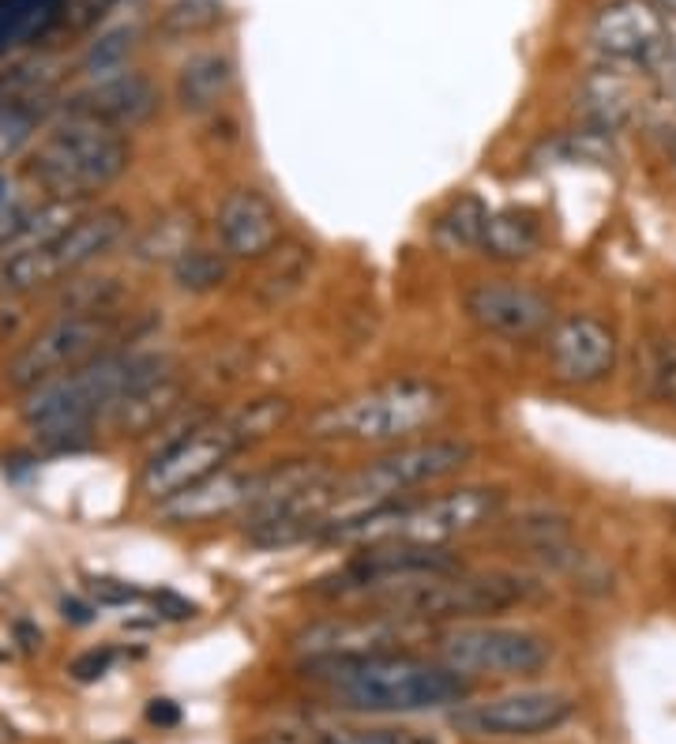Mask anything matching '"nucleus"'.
<instances>
[{
  "label": "nucleus",
  "mask_w": 676,
  "mask_h": 744,
  "mask_svg": "<svg viewBox=\"0 0 676 744\" xmlns=\"http://www.w3.org/2000/svg\"><path fill=\"white\" fill-rule=\"evenodd\" d=\"M253 744H440L421 730H274Z\"/></svg>",
  "instance_id": "nucleus-28"
},
{
  "label": "nucleus",
  "mask_w": 676,
  "mask_h": 744,
  "mask_svg": "<svg viewBox=\"0 0 676 744\" xmlns=\"http://www.w3.org/2000/svg\"><path fill=\"white\" fill-rule=\"evenodd\" d=\"M8 192H12V185H8L4 170H0V204H8V199H12V196H8Z\"/></svg>",
  "instance_id": "nucleus-44"
},
{
  "label": "nucleus",
  "mask_w": 676,
  "mask_h": 744,
  "mask_svg": "<svg viewBox=\"0 0 676 744\" xmlns=\"http://www.w3.org/2000/svg\"><path fill=\"white\" fill-rule=\"evenodd\" d=\"M294 417V403L279 395H263L253 403L230 410L222 417H207L196 422L185 437L170 440L144 471V492L155 500H165L173 492L188 489V485L211 478V474L225 471L233 455H241L245 448L260 444L271 432H279L282 425Z\"/></svg>",
  "instance_id": "nucleus-3"
},
{
  "label": "nucleus",
  "mask_w": 676,
  "mask_h": 744,
  "mask_svg": "<svg viewBox=\"0 0 676 744\" xmlns=\"http://www.w3.org/2000/svg\"><path fill=\"white\" fill-rule=\"evenodd\" d=\"M222 20V0H170L162 15V27L170 35H196Z\"/></svg>",
  "instance_id": "nucleus-35"
},
{
  "label": "nucleus",
  "mask_w": 676,
  "mask_h": 744,
  "mask_svg": "<svg viewBox=\"0 0 676 744\" xmlns=\"http://www.w3.org/2000/svg\"><path fill=\"white\" fill-rule=\"evenodd\" d=\"M35 219H38L35 204H23V199H8V204H0V248L27 245L30 233H35Z\"/></svg>",
  "instance_id": "nucleus-36"
},
{
  "label": "nucleus",
  "mask_w": 676,
  "mask_h": 744,
  "mask_svg": "<svg viewBox=\"0 0 676 744\" xmlns=\"http://www.w3.org/2000/svg\"><path fill=\"white\" fill-rule=\"evenodd\" d=\"M437 655L447 670L470 676H533L549 666L553 647L545 635L530 629L489 621H463L440 632Z\"/></svg>",
  "instance_id": "nucleus-10"
},
{
  "label": "nucleus",
  "mask_w": 676,
  "mask_h": 744,
  "mask_svg": "<svg viewBox=\"0 0 676 744\" xmlns=\"http://www.w3.org/2000/svg\"><path fill=\"white\" fill-rule=\"evenodd\" d=\"M541 248V225L530 211L507 207V211H492L486 237H481L478 253L492 256V260H530Z\"/></svg>",
  "instance_id": "nucleus-25"
},
{
  "label": "nucleus",
  "mask_w": 676,
  "mask_h": 744,
  "mask_svg": "<svg viewBox=\"0 0 676 744\" xmlns=\"http://www.w3.org/2000/svg\"><path fill=\"white\" fill-rule=\"evenodd\" d=\"M233 87V61L219 49L192 53L177 72V102L185 113H211Z\"/></svg>",
  "instance_id": "nucleus-23"
},
{
  "label": "nucleus",
  "mask_w": 676,
  "mask_h": 744,
  "mask_svg": "<svg viewBox=\"0 0 676 744\" xmlns=\"http://www.w3.org/2000/svg\"><path fill=\"white\" fill-rule=\"evenodd\" d=\"M489 204L474 192L451 199L437 222H432V233H437L440 245L458 248V253H470V248H481V237H486L489 225Z\"/></svg>",
  "instance_id": "nucleus-30"
},
{
  "label": "nucleus",
  "mask_w": 676,
  "mask_h": 744,
  "mask_svg": "<svg viewBox=\"0 0 676 744\" xmlns=\"http://www.w3.org/2000/svg\"><path fill=\"white\" fill-rule=\"evenodd\" d=\"M147 722L158 725V730H173L181 722V707L173 699H150L147 704Z\"/></svg>",
  "instance_id": "nucleus-41"
},
{
  "label": "nucleus",
  "mask_w": 676,
  "mask_h": 744,
  "mask_svg": "<svg viewBox=\"0 0 676 744\" xmlns=\"http://www.w3.org/2000/svg\"><path fill=\"white\" fill-rule=\"evenodd\" d=\"M590 41L613 64H631L647 75H665L673 53L669 23L650 0H613L590 23Z\"/></svg>",
  "instance_id": "nucleus-14"
},
{
  "label": "nucleus",
  "mask_w": 676,
  "mask_h": 744,
  "mask_svg": "<svg viewBox=\"0 0 676 744\" xmlns=\"http://www.w3.org/2000/svg\"><path fill=\"white\" fill-rule=\"evenodd\" d=\"M631 72H639V69L609 61L605 69H594L587 80H582L579 113L594 132L613 136V132H624L628 124H636L642 117V90Z\"/></svg>",
  "instance_id": "nucleus-22"
},
{
  "label": "nucleus",
  "mask_w": 676,
  "mask_h": 744,
  "mask_svg": "<svg viewBox=\"0 0 676 744\" xmlns=\"http://www.w3.org/2000/svg\"><path fill=\"white\" fill-rule=\"evenodd\" d=\"M87 590L98 606H128V601L144 598V590L132 587V583H124V580H113V575H95V580L87 583Z\"/></svg>",
  "instance_id": "nucleus-38"
},
{
  "label": "nucleus",
  "mask_w": 676,
  "mask_h": 744,
  "mask_svg": "<svg viewBox=\"0 0 676 744\" xmlns=\"http://www.w3.org/2000/svg\"><path fill=\"white\" fill-rule=\"evenodd\" d=\"M214 233L225 256L263 260L282 241V215L260 188H230L214 211Z\"/></svg>",
  "instance_id": "nucleus-20"
},
{
  "label": "nucleus",
  "mask_w": 676,
  "mask_h": 744,
  "mask_svg": "<svg viewBox=\"0 0 676 744\" xmlns=\"http://www.w3.org/2000/svg\"><path fill=\"white\" fill-rule=\"evenodd\" d=\"M260 489V471H219L211 478L188 485L173 497L158 500V515L165 523H207L230 512H245Z\"/></svg>",
  "instance_id": "nucleus-21"
},
{
  "label": "nucleus",
  "mask_w": 676,
  "mask_h": 744,
  "mask_svg": "<svg viewBox=\"0 0 676 744\" xmlns=\"http://www.w3.org/2000/svg\"><path fill=\"white\" fill-rule=\"evenodd\" d=\"M530 598V583L512 572H440L414 580L391 595L376 598L372 606L388 617H398L406 624H432V621H481V617L504 613Z\"/></svg>",
  "instance_id": "nucleus-8"
},
{
  "label": "nucleus",
  "mask_w": 676,
  "mask_h": 744,
  "mask_svg": "<svg viewBox=\"0 0 676 744\" xmlns=\"http://www.w3.org/2000/svg\"><path fill=\"white\" fill-rule=\"evenodd\" d=\"M463 308L486 336L500 339H538L553 328V301L512 279L474 282L463 294Z\"/></svg>",
  "instance_id": "nucleus-15"
},
{
  "label": "nucleus",
  "mask_w": 676,
  "mask_h": 744,
  "mask_svg": "<svg viewBox=\"0 0 676 744\" xmlns=\"http://www.w3.org/2000/svg\"><path fill=\"white\" fill-rule=\"evenodd\" d=\"M575 699L561 688H519L451 710V725L466 737H538L571 722Z\"/></svg>",
  "instance_id": "nucleus-13"
},
{
  "label": "nucleus",
  "mask_w": 676,
  "mask_h": 744,
  "mask_svg": "<svg viewBox=\"0 0 676 744\" xmlns=\"http://www.w3.org/2000/svg\"><path fill=\"white\" fill-rule=\"evenodd\" d=\"M113 658H116V655H113L110 647H95V650H87V655L75 658V662L69 666V673H72L79 684H90V681H98V676L110 673Z\"/></svg>",
  "instance_id": "nucleus-39"
},
{
  "label": "nucleus",
  "mask_w": 676,
  "mask_h": 744,
  "mask_svg": "<svg viewBox=\"0 0 676 744\" xmlns=\"http://www.w3.org/2000/svg\"><path fill=\"white\" fill-rule=\"evenodd\" d=\"M414 624L398 621L388 613H349L331 617V621L308 624L297 632L294 650L300 658H357V655H380V650H395L410 635Z\"/></svg>",
  "instance_id": "nucleus-17"
},
{
  "label": "nucleus",
  "mask_w": 676,
  "mask_h": 744,
  "mask_svg": "<svg viewBox=\"0 0 676 744\" xmlns=\"http://www.w3.org/2000/svg\"><path fill=\"white\" fill-rule=\"evenodd\" d=\"M305 681H312L331 707L349 715H421L466 704L470 681L444 662H425L398 650L357 658H308L300 662Z\"/></svg>",
  "instance_id": "nucleus-1"
},
{
  "label": "nucleus",
  "mask_w": 676,
  "mask_h": 744,
  "mask_svg": "<svg viewBox=\"0 0 676 744\" xmlns=\"http://www.w3.org/2000/svg\"><path fill=\"white\" fill-rule=\"evenodd\" d=\"M132 162V147L124 132L83 113L64 110L61 121L46 132L30 158V178L53 199H79L110 188Z\"/></svg>",
  "instance_id": "nucleus-5"
},
{
  "label": "nucleus",
  "mask_w": 676,
  "mask_h": 744,
  "mask_svg": "<svg viewBox=\"0 0 676 744\" xmlns=\"http://www.w3.org/2000/svg\"><path fill=\"white\" fill-rule=\"evenodd\" d=\"M444 410V395L429 380H391L369 388L335 406H323L308 422V437L316 440H357V444H388L406 440L417 429L432 425Z\"/></svg>",
  "instance_id": "nucleus-7"
},
{
  "label": "nucleus",
  "mask_w": 676,
  "mask_h": 744,
  "mask_svg": "<svg viewBox=\"0 0 676 744\" xmlns=\"http://www.w3.org/2000/svg\"><path fill=\"white\" fill-rule=\"evenodd\" d=\"M199 237V222L192 211L165 215L155 225H147L144 237L136 241V260L144 264H173L177 256H185Z\"/></svg>",
  "instance_id": "nucleus-31"
},
{
  "label": "nucleus",
  "mask_w": 676,
  "mask_h": 744,
  "mask_svg": "<svg viewBox=\"0 0 676 744\" xmlns=\"http://www.w3.org/2000/svg\"><path fill=\"white\" fill-rule=\"evenodd\" d=\"M158 87L155 80L136 69H121L102 80H90L83 90L69 98V113H83L90 121H102L110 129H139L158 113Z\"/></svg>",
  "instance_id": "nucleus-19"
},
{
  "label": "nucleus",
  "mask_w": 676,
  "mask_h": 744,
  "mask_svg": "<svg viewBox=\"0 0 676 744\" xmlns=\"http://www.w3.org/2000/svg\"><path fill=\"white\" fill-rule=\"evenodd\" d=\"M650 4H654L662 15H669V20H676V0H650Z\"/></svg>",
  "instance_id": "nucleus-43"
},
{
  "label": "nucleus",
  "mask_w": 676,
  "mask_h": 744,
  "mask_svg": "<svg viewBox=\"0 0 676 744\" xmlns=\"http://www.w3.org/2000/svg\"><path fill=\"white\" fill-rule=\"evenodd\" d=\"M69 0H0V53L35 41L61 20Z\"/></svg>",
  "instance_id": "nucleus-27"
},
{
  "label": "nucleus",
  "mask_w": 676,
  "mask_h": 744,
  "mask_svg": "<svg viewBox=\"0 0 676 744\" xmlns=\"http://www.w3.org/2000/svg\"><path fill=\"white\" fill-rule=\"evenodd\" d=\"M15 737H12V725H4L0 722V744H12Z\"/></svg>",
  "instance_id": "nucleus-45"
},
{
  "label": "nucleus",
  "mask_w": 676,
  "mask_h": 744,
  "mask_svg": "<svg viewBox=\"0 0 676 744\" xmlns=\"http://www.w3.org/2000/svg\"><path fill=\"white\" fill-rule=\"evenodd\" d=\"M57 87H61V69L41 57L0 75V162L30 144L53 106Z\"/></svg>",
  "instance_id": "nucleus-16"
},
{
  "label": "nucleus",
  "mask_w": 676,
  "mask_h": 744,
  "mask_svg": "<svg viewBox=\"0 0 676 744\" xmlns=\"http://www.w3.org/2000/svg\"><path fill=\"white\" fill-rule=\"evenodd\" d=\"M639 380L654 403H676V336L657 331L639 346Z\"/></svg>",
  "instance_id": "nucleus-32"
},
{
  "label": "nucleus",
  "mask_w": 676,
  "mask_h": 744,
  "mask_svg": "<svg viewBox=\"0 0 676 744\" xmlns=\"http://www.w3.org/2000/svg\"><path fill=\"white\" fill-rule=\"evenodd\" d=\"M504 508V492L486 489V485H466V489H451L440 497L421 500H395L388 508L361 515L335 526L328 541L342 546H429L444 549L447 541L466 538V534L481 530L492 523Z\"/></svg>",
  "instance_id": "nucleus-4"
},
{
  "label": "nucleus",
  "mask_w": 676,
  "mask_h": 744,
  "mask_svg": "<svg viewBox=\"0 0 676 744\" xmlns=\"http://www.w3.org/2000/svg\"><path fill=\"white\" fill-rule=\"evenodd\" d=\"M139 38H144V23L132 15V20L110 23L106 31H98L95 41L83 49L79 69L87 72V80H102V75H113L121 69H128V57L139 49Z\"/></svg>",
  "instance_id": "nucleus-26"
},
{
  "label": "nucleus",
  "mask_w": 676,
  "mask_h": 744,
  "mask_svg": "<svg viewBox=\"0 0 676 744\" xmlns=\"http://www.w3.org/2000/svg\"><path fill=\"white\" fill-rule=\"evenodd\" d=\"M470 455L474 448L463 444V440H421V444L383 451L380 459L365 463L361 471L339 478L335 497H331L328 508V534L342 523L376 512V508L406 500L414 489L451 478V474H458L470 463Z\"/></svg>",
  "instance_id": "nucleus-6"
},
{
  "label": "nucleus",
  "mask_w": 676,
  "mask_h": 744,
  "mask_svg": "<svg viewBox=\"0 0 676 744\" xmlns=\"http://www.w3.org/2000/svg\"><path fill=\"white\" fill-rule=\"evenodd\" d=\"M121 297H124V290L116 279L69 282V290L61 294V316H113Z\"/></svg>",
  "instance_id": "nucleus-34"
},
{
  "label": "nucleus",
  "mask_w": 676,
  "mask_h": 744,
  "mask_svg": "<svg viewBox=\"0 0 676 744\" xmlns=\"http://www.w3.org/2000/svg\"><path fill=\"white\" fill-rule=\"evenodd\" d=\"M173 373L170 357L162 354H106L79 369L57 376L30 391L23 403V422L49 448H79L87 444L90 425L102 414L132 395L136 388Z\"/></svg>",
  "instance_id": "nucleus-2"
},
{
  "label": "nucleus",
  "mask_w": 676,
  "mask_h": 744,
  "mask_svg": "<svg viewBox=\"0 0 676 744\" xmlns=\"http://www.w3.org/2000/svg\"><path fill=\"white\" fill-rule=\"evenodd\" d=\"M181 399V388H177V376L165 373L158 376V380L144 383V388H136L132 395H124L121 403H116L110 414V425L116 432H124V437H136V432H147L155 429L158 422H165V417L173 414V406H177Z\"/></svg>",
  "instance_id": "nucleus-24"
},
{
  "label": "nucleus",
  "mask_w": 676,
  "mask_h": 744,
  "mask_svg": "<svg viewBox=\"0 0 676 744\" xmlns=\"http://www.w3.org/2000/svg\"><path fill=\"white\" fill-rule=\"evenodd\" d=\"M365 553H354L342 568L331 575L316 580L312 595L320 598H383L391 590L406 587L425 575L455 572L458 557L447 549H429V546H361Z\"/></svg>",
  "instance_id": "nucleus-11"
},
{
  "label": "nucleus",
  "mask_w": 676,
  "mask_h": 744,
  "mask_svg": "<svg viewBox=\"0 0 676 744\" xmlns=\"http://www.w3.org/2000/svg\"><path fill=\"white\" fill-rule=\"evenodd\" d=\"M128 230V215L116 207H102L95 215L75 219L61 237L46 241V245H23L0 264V294L23 297L35 290L57 282L61 275H72L102 253H110L116 241Z\"/></svg>",
  "instance_id": "nucleus-9"
},
{
  "label": "nucleus",
  "mask_w": 676,
  "mask_h": 744,
  "mask_svg": "<svg viewBox=\"0 0 676 744\" xmlns=\"http://www.w3.org/2000/svg\"><path fill=\"white\" fill-rule=\"evenodd\" d=\"M308 271H312V253L297 241L290 245H274L267 253V267L256 282V294H260L267 305H279V301L294 297L300 286L308 282Z\"/></svg>",
  "instance_id": "nucleus-29"
},
{
  "label": "nucleus",
  "mask_w": 676,
  "mask_h": 744,
  "mask_svg": "<svg viewBox=\"0 0 676 744\" xmlns=\"http://www.w3.org/2000/svg\"><path fill=\"white\" fill-rule=\"evenodd\" d=\"M173 267V282L185 294H211L219 290L225 279H230V256L219 253V248H204L192 245L185 256L170 264Z\"/></svg>",
  "instance_id": "nucleus-33"
},
{
  "label": "nucleus",
  "mask_w": 676,
  "mask_h": 744,
  "mask_svg": "<svg viewBox=\"0 0 676 744\" xmlns=\"http://www.w3.org/2000/svg\"><path fill=\"white\" fill-rule=\"evenodd\" d=\"M549 365L556 380L575 388L605 380L616 365V336L594 316H564L549 328Z\"/></svg>",
  "instance_id": "nucleus-18"
},
{
  "label": "nucleus",
  "mask_w": 676,
  "mask_h": 744,
  "mask_svg": "<svg viewBox=\"0 0 676 744\" xmlns=\"http://www.w3.org/2000/svg\"><path fill=\"white\" fill-rule=\"evenodd\" d=\"M113 339V316H61L35 336L8 365V383L15 391H35L57 376L95 362L98 350Z\"/></svg>",
  "instance_id": "nucleus-12"
},
{
  "label": "nucleus",
  "mask_w": 676,
  "mask_h": 744,
  "mask_svg": "<svg viewBox=\"0 0 676 744\" xmlns=\"http://www.w3.org/2000/svg\"><path fill=\"white\" fill-rule=\"evenodd\" d=\"M121 4L124 0H69L61 20L69 31H87V27H98L102 20H110Z\"/></svg>",
  "instance_id": "nucleus-37"
},
{
  "label": "nucleus",
  "mask_w": 676,
  "mask_h": 744,
  "mask_svg": "<svg viewBox=\"0 0 676 744\" xmlns=\"http://www.w3.org/2000/svg\"><path fill=\"white\" fill-rule=\"evenodd\" d=\"M155 609L165 621H192L196 617V601L181 598L177 590H155Z\"/></svg>",
  "instance_id": "nucleus-40"
},
{
  "label": "nucleus",
  "mask_w": 676,
  "mask_h": 744,
  "mask_svg": "<svg viewBox=\"0 0 676 744\" xmlns=\"http://www.w3.org/2000/svg\"><path fill=\"white\" fill-rule=\"evenodd\" d=\"M61 617H64V621H72V624H90V621H95V609H90L87 601H79V598H64L61 601Z\"/></svg>",
  "instance_id": "nucleus-42"
}]
</instances>
